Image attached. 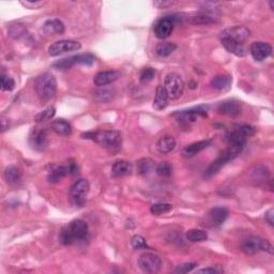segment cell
Returning a JSON list of instances; mask_svg holds the SVG:
<instances>
[{
  "instance_id": "cell-9",
  "label": "cell",
  "mask_w": 274,
  "mask_h": 274,
  "mask_svg": "<svg viewBox=\"0 0 274 274\" xmlns=\"http://www.w3.org/2000/svg\"><path fill=\"white\" fill-rule=\"evenodd\" d=\"M162 265L161 257L154 253H144L138 258V267L144 273H158L162 269Z\"/></svg>"
},
{
  "instance_id": "cell-10",
  "label": "cell",
  "mask_w": 274,
  "mask_h": 274,
  "mask_svg": "<svg viewBox=\"0 0 274 274\" xmlns=\"http://www.w3.org/2000/svg\"><path fill=\"white\" fill-rule=\"evenodd\" d=\"M82 48V45L74 40H61L53 43L48 47V54L51 57H57L62 54L68 53V51H75Z\"/></svg>"
},
{
  "instance_id": "cell-22",
  "label": "cell",
  "mask_w": 274,
  "mask_h": 274,
  "mask_svg": "<svg viewBox=\"0 0 274 274\" xmlns=\"http://www.w3.org/2000/svg\"><path fill=\"white\" fill-rule=\"evenodd\" d=\"M211 144H212V141L209 140V139L193 142V144L186 146L184 149L182 150V156H183L184 158L195 157L196 154H198L199 152H202L203 150L207 149L208 147L211 146Z\"/></svg>"
},
{
  "instance_id": "cell-40",
  "label": "cell",
  "mask_w": 274,
  "mask_h": 274,
  "mask_svg": "<svg viewBox=\"0 0 274 274\" xmlns=\"http://www.w3.org/2000/svg\"><path fill=\"white\" fill-rule=\"evenodd\" d=\"M196 267H197V264H195V262H185V264L177 267L175 269V273L185 274V273L191 272L194 268H196Z\"/></svg>"
},
{
  "instance_id": "cell-43",
  "label": "cell",
  "mask_w": 274,
  "mask_h": 274,
  "mask_svg": "<svg viewBox=\"0 0 274 274\" xmlns=\"http://www.w3.org/2000/svg\"><path fill=\"white\" fill-rule=\"evenodd\" d=\"M196 273H206V274H215V273H219V271L214 269V268H204V269L201 270H197Z\"/></svg>"
},
{
  "instance_id": "cell-7",
  "label": "cell",
  "mask_w": 274,
  "mask_h": 274,
  "mask_svg": "<svg viewBox=\"0 0 274 274\" xmlns=\"http://www.w3.org/2000/svg\"><path fill=\"white\" fill-rule=\"evenodd\" d=\"M164 88L166 90L169 99L177 100L183 94L184 82L178 73H169L165 77Z\"/></svg>"
},
{
  "instance_id": "cell-45",
  "label": "cell",
  "mask_w": 274,
  "mask_h": 274,
  "mask_svg": "<svg viewBox=\"0 0 274 274\" xmlns=\"http://www.w3.org/2000/svg\"><path fill=\"white\" fill-rule=\"evenodd\" d=\"M154 4H156V5L161 4V5H162V7H166V5H170V4H173V2H171V1H163V2H162V1H160V2H156V3H154Z\"/></svg>"
},
{
  "instance_id": "cell-5",
  "label": "cell",
  "mask_w": 274,
  "mask_h": 274,
  "mask_svg": "<svg viewBox=\"0 0 274 274\" xmlns=\"http://www.w3.org/2000/svg\"><path fill=\"white\" fill-rule=\"evenodd\" d=\"M242 252L247 255H255L259 252H267L269 254H273L272 244L266 239L260 237L252 236L243 240L241 245H240Z\"/></svg>"
},
{
  "instance_id": "cell-6",
  "label": "cell",
  "mask_w": 274,
  "mask_h": 274,
  "mask_svg": "<svg viewBox=\"0 0 274 274\" xmlns=\"http://www.w3.org/2000/svg\"><path fill=\"white\" fill-rule=\"evenodd\" d=\"M95 61V57L92 54H79L75 56L68 57V58H64L61 60L56 61L53 64V68H57V70H68L72 67L76 65H84V66H92Z\"/></svg>"
},
{
  "instance_id": "cell-15",
  "label": "cell",
  "mask_w": 274,
  "mask_h": 274,
  "mask_svg": "<svg viewBox=\"0 0 274 274\" xmlns=\"http://www.w3.org/2000/svg\"><path fill=\"white\" fill-rule=\"evenodd\" d=\"M66 31V26L64 22L59 19L47 20L41 27V32L44 36H59Z\"/></svg>"
},
{
  "instance_id": "cell-16",
  "label": "cell",
  "mask_w": 274,
  "mask_h": 274,
  "mask_svg": "<svg viewBox=\"0 0 274 274\" xmlns=\"http://www.w3.org/2000/svg\"><path fill=\"white\" fill-rule=\"evenodd\" d=\"M218 112L221 115L228 117H237L241 114V104L235 100H227L221 102L218 106Z\"/></svg>"
},
{
  "instance_id": "cell-20",
  "label": "cell",
  "mask_w": 274,
  "mask_h": 274,
  "mask_svg": "<svg viewBox=\"0 0 274 274\" xmlns=\"http://www.w3.org/2000/svg\"><path fill=\"white\" fill-rule=\"evenodd\" d=\"M120 77V72L112 70V71H102L99 72L93 77V84L96 87H104L106 85H110L116 82Z\"/></svg>"
},
{
  "instance_id": "cell-14",
  "label": "cell",
  "mask_w": 274,
  "mask_h": 274,
  "mask_svg": "<svg viewBox=\"0 0 274 274\" xmlns=\"http://www.w3.org/2000/svg\"><path fill=\"white\" fill-rule=\"evenodd\" d=\"M271 44L267 42H253L251 44L250 51L251 55L256 61H264L272 54Z\"/></svg>"
},
{
  "instance_id": "cell-12",
  "label": "cell",
  "mask_w": 274,
  "mask_h": 274,
  "mask_svg": "<svg viewBox=\"0 0 274 274\" xmlns=\"http://www.w3.org/2000/svg\"><path fill=\"white\" fill-rule=\"evenodd\" d=\"M28 141H29V146L31 147V149H33L34 151H38V152L44 151L46 149L48 144L46 131L38 128L32 129L29 134Z\"/></svg>"
},
{
  "instance_id": "cell-21",
  "label": "cell",
  "mask_w": 274,
  "mask_h": 274,
  "mask_svg": "<svg viewBox=\"0 0 274 274\" xmlns=\"http://www.w3.org/2000/svg\"><path fill=\"white\" fill-rule=\"evenodd\" d=\"M232 77L229 74H218L210 82V86L216 91H228L231 87Z\"/></svg>"
},
{
  "instance_id": "cell-46",
  "label": "cell",
  "mask_w": 274,
  "mask_h": 274,
  "mask_svg": "<svg viewBox=\"0 0 274 274\" xmlns=\"http://www.w3.org/2000/svg\"><path fill=\"white\" fill-rule=\"evenodd\" d=\"M270 7H271V9L273 10V1H270Z\"/></svg>"
},
{
  "instance_id": "cell-31",
  "label": "cell",
  "mask_w": 274,
  "mask_h": 274,
  "mask_svg": "<svg viewBox=\"0 0 274 274\" xmlns=\"http://www.w3.org/2000/svg\"><path fill=\"white\" fill-rule=\"evenodd\" d=\"M186 239L191 242H204L208 239V233L203 229H190L186 232Z\"/></svg>"
},
{
  "instance_id": "cell-24",
  "label": "cell",
  "mask_w": 274,
  "mask_h": 274,
  "mask_svg": "<svg viewBox=\"0 0 274 274\" xmlns=\"http://www.w3.org/2000/svg\"><path fill=\"white\" fill-rule=\"evenodd\" d=\"M168 94L165 90L164 86H158L156 90V95L153 100V108L157 111H162L166 108L168 104Z\"/></svg>"
},
{
  "instance_id": "cell-2",
  "label": "cell",
  "mask_w": 274,
  "mask_h": 274,
  "mask_svg": "<svg viewBox=\"0 0 274 274\" xmlns=\"http://www.w3.org/2000/svg\"><path fill=\"white\" fill-rule=\"evenodd\" d=\"M84 138L93 140L100 146L114 149L121 145V133L115 130L108 131H95V132H87L82 135Z\"/></svg>"
},
{
  "instance_id": "cell-35",
  "label": "cell",
  "mask_w": 274,
  "mask_h": 274,
  "mask_svg": "<svg viewBox=\"0 0 274 274\" xmlns=\"http://www.w3.org/2000/svg\"><path fill=\"white\" fill-rule=\"evenodd\" d=\"M156 76V70L153 68H144L139 74V81L142 84H147L151 82Z\"/></svg>"
},
{
  "instance_id": "cell-19",
  "label": "cell",
  "mask_w": 274,
  "mask_h": 274,
  "mask_svg": "<svg viewBox=\"0 0 274 274\" xmlns=\"http://www.w3.org/2000/svg\"><path fill=\"white\" fill-rule=\"evenodd\" d=\"M221 42L223 44V46L226 48L227 51H229L230 54L236 55L238 57H244L247 56L248 54V50L247 48L244 47V45L239 43L235 40H232L230 38H227V37H223L221 38Z\"/></svg>"
},
{
  "instance_id": "cell-39",
  "label": "cell",
  "mask_w": 274,
  "mask_h": 274,
  "mask_svg": "<svg viewBox=\"0 0 274 274\" xmlns=\"http://www.w3.org/2000/svg\"><path fill=\"white\" fill-rule=\"evenodd\" d=\"M131 244L134 250H144V249H149L148 244L146 242V239L139 235H136L131 240Z\"/></svg>"
},
{
  "instance_id": "cell-33",
  "label": "cell",
  "mask_w": 274,
  "mask_h": 274,
  "mask_svg": "<svg viewBox=\"0 0 274 274\" xmlns=\"http://www.w3.org/2000/svg\"><path fill=\"white\" fill-rule=\"evenodd\" d=\"M56 114V108L55 107H48L46 110H44L43 112L39 113L38 115L34 117V120H36L37 122H44V121H47V120H50L55 116Z\"/></svg>"
},
{
  "instance_id": "cell-42",
  "label": "cell",
  "mask_w": 274,
  "mask_h": 274,
  "mask_svg": "<svg viewBox=\"0 0 274 274\" xmlns=\"http://www.w3.org/2000/svg\"><path fill=\"white\" fill-rule=\"evenodd\" d=\"M265 218H266V221L269 223V225L273 226L274 225V210L273 209L268 210L265 214Z\"/></svg>"
},
{
  "instance_id": "cell-36",
  "label": "cell",
  "mask_w": 274,
  "mask_h": 274,
  "mask_svg": "<svg viewBox=\"0 0 274 274\" xmlns=\"http://www.w3.org/2000/svg\"><path fill=\"white\" fill-rule=\"evenodd\" d=\"M156 171L160 177H169L173 174V166L168 162H161L157 165Z\"/></svg>"
},
{
  "instance_id": "cell-23",
  "label": "cell",
  "mask_w": 274,
  "mask_h": 274,
  "mask_svg": "<svg viewBox=\"0 0 274 274\" xmlns=\"http://www.w3.org/2000/svg\"><path fill=\"white\" fill-rule=\"evenodd\" d=\"M227 218H228V210L224 207H215L213 209H211L209 212L210 222L212 223V226L214 227L222 226L224 224V222L226 221Z\"/></svg>"
},
{
  "instance_id": "cell-8",
  "label": "cell",
  "mask_w": 274,
  "mask_h": 274,
  "mask_svg": "<svg viewBox=\"0 0 274 274\" xmlns=\"http://www.w3.org/2000/svg\"><path fill=\"white\" fill-rule=\"evenodd\" d=\"M90 184L86 179H79L74 182L70 188V199L76 207H83L86 202V196L89 193Z\"/></svg>"
},
{
  "instance_id": "cell-44",
  "label": "cell",
  "mask_w": 274,
  "mask_h": 274,
  "mask_svg": "<svg viewBox=\"0 0 274 274\" xmlns=\"http://www.w3.org/2000/svg\"><path fill=\"white\" fill-rule=\"evenodd\" d=\"M9 120L7 121V119H4L3 117L1 118V132L3 133V132H5V131H7L8 129H9Z\"/></svg>"
},
{
  "instance_id": "cell-38",
  "label": "cell",
  "mask_w": 274,
  "mask_h": 274,
  "mask_svg": "<svg viewBox=\"0 0 274 274\" xmlns=\"http://www.w3.org/2000/svg\"><path fill=\"white\" fill-rule=\"evenodd\" d=\"M269 176H270L269 170L264 166H257L253 171L254 179L258 181H267V179L269 178Z\"/></svg>"
},
{
  "instance_id": "cell-37",
  "label": "cell",
  "mask_w": 274,
  "mask_h": 274,
  "mask_svg": "<svg viewBox=\"0 0 274 274\" xmlns=\"http://www.w3.org/2000/svg\"><path fill=\"white\" fill-rule=\"evenodd\" d=\"M0 79H1V90L2 91H12L15 87V82L14 79L7 75V74H1L0 76Z\"/></svg>"
},
{
  "instance_id": "cell-30",
  "label": "cell",
  "mask_w": 274,
  "mask_h": 274,
  "mask_svg": "<svg viewBox=\"0 0 274 274\" xmlns=\"http://www.w3.org/2000/svg\"><path fill=\"white\" fill-rule=\"evenodd\" d=\"M177 49V45L173 42H160L157 44L156 46V53L160 56V57H168L169 55H171L174 51Z\"/></svg>"
},
{
  "instance_id": "cell-34",
  "label": "cell",
  "mask_w": 274,
  "mask_h": 274,
  "mask_svg": "<svg viewBox=\"0 0 274 274\" xmlns=\"http://www.w3.org/2000/svg\"><path fill=\"white\" fill-rule=\"evenodd\" d=\"M233 130H236L237 132L242 134L243 136L247 137V138L250 136H253L256 133V129L249 124H236L233 125Z\"/></svg>"
},
{
  "instance_id": "cell-1",
  "label": "cell",
  "mask_w": 274,
  "mask_h": 274,
  "mask_svg": "<svg viewBox=\"0 0 274 274\" xmlns=\"http://www.w3.org/2000/svg\"><path fill=\"white\" fill-rule=\"evenodd\" d=\"M88 236L89 228L87 223L83 220H73L60 231L59 241L64 245H70L78 241H84Z\"/></svg>"
},
{
  "instance_id": "cell-13",
  "label": "cell",
  "mask_w": 274,
  "mask_h": 274,
  "mask_svg": "<svg viewBox=\"0 0 274 274\" xmlns=\"http://www.w3.org/2000/svg\"><path fill=\"white\" fill-rule=\"evenodd\" d=\"M176 17L175 16H165L161 20L157 22L154 25V34L159 39H166L168 38L171 32L174 30V26L176 24Z\"/></svg>"
},
{
  "instance_id": "cell-11",
  "label": "cell",
  "mask_w": 274,
  "mask_h": 274,
  "mask_svg": "<svg viewBox=\"0 0 274 274\" xmlns=\"http://www.w3.org/2000/svg\"><path fill=\"white\" fill-rule=\"evenodd\" d=\"M173 116L176 117L177 120L180 122L192 123V122H195L198 118L207 117V107L205 106L193 107L190 108V110L177 112Z\"/></svg>"
},
{
  "instance_id": "cell-32",
  "label": "cell",
  "mask_w": 274,
  "mask_h": 274,
  "mask_svg": "<svg viewBox=\"0 0 274 274\" xmlns=\"http://www.w3.org/2000/svg\"><path fill=\"white\" fill-rule=\"evenodd\" d=\"M171 210H173V205L167 204V203L153 204L150 207V212L154 215H161V214L168 213Z\"/></svg>"
},
{
  "instance_id": "cell-27",
  "label": "cell",
  "mask_w": 274,
  "mask_h": 274,
  "mask_svg": "<svg viewBox=\"0 0 274 274\" xmlns=\"http://www.w3.org/2000/svg\"><path fill=\"white\" fill-rule=\"evenodd\" d=\"M4 179L10 185H16L22 181V170L16 166H9L4 169Z\"/></svg>"
},
{
  "instance_id": "cell-28",
  "label": "cell",
  "mask_w": 274,
  "mask_h": 274,
  "mask_svg": "<svg viewBox=\"0 0 274 274\" xmlns=\"http://www.w3.org/2000/svg\"><path fill=\"white\" fill-rule=\"evenodd\" d=\"M175 148H176V139L170 135L163 136L158 141V150L163 154H167L171 152Z\"/></svg>"
},
{
  "instance_id": "cell-3",
  "label": "cell",
  "mask_w": 274,
  "mask_h": 274,
  "mask_svg": "<svg viewBox=\"0 0 274 274\" xmlns=\"http://www.w3.org/2000/svg\"><path fill=\"white\" fill-rule=\"evenodd\" d=\"M34 90L42 102L49 101L57 92L56 77L50 73L41 74L34 81Z\"/></svg>"
},
{
  "instance_id": "cell-25",
  "label": "cell",
  "mask_w": 274,
  "mask_h": 274,
  "mask_svg": "<svg viewBox=\"0 0 274 274\" xmlns=\"http://www.w3.org/2000/svg\"><path fill=\"white\" fill-rule=\"evenodd\" d=\"M51 130L60 136H70L72 134V125L65 119H56L50 124Z\"/></svg>"
},
{
  "instance_id": "cell-41",
  "label": "cell",
  "mask_w": 274,
  "mask_h": 274,
  "mask_svg": "<svg viewBox=\"0 0 274 274\" xmlns=\"http://www.w3.org/2000/svg\"><path fill=\"white\" fill-rule=\"evenodd\" d=\"M24 7L29 8V9H39L40 7H42L44 4L43 1H30V0H27V1H22L21 2Z\"/></svg>"
},
{
  "instance_id": "cell-18",
  "label": "cell",
  "mask_w": 274,
  "mask_h": 274,
  "mask_svg": "<svg viewBox=\"0 0 274 274\" xmlns=\"http://www.w3.org/2000/svg\"><path fill=\"white\" fill-rule=\"evenodd\" d=\"M133 164L127 160H118L112 166V176L114 178H121L132 174Z\"/></svg>"
},
{
  "instance_id": "cell-4",
  "label": "cell",
  "mask_w": 274,
  "mask_h": 274,
  "mask_svg": "<svg viewBox=\"0 0 274 274\" xmlns=\"http://www.w3.org/2000/svg\"><path fill=\"white\" fill-rule=\"evenodd\" d=\"M243 148L244 147H241V146L230 145L225 151H223L221 153V156L218 159H216L215 161H213L212 163L210 164V166L207 169H206L205 177L210 178V177H212L215 174H218L222 167H224L228 162L232 161L233 159H236L239 156V154L242 152Z\"/></svg>"
},
{
  "instance_id": "cell-26",
  "label": "cell",
  "mask_w": 274,
  "mask_h": 274,
  "mask_svg": "<svg viewBox=\"0 0 274 274\" xmlns=\"http://www.w3.org/2000/svg\"><path fill=\"white\" fill-rule=\"evenodd\" d=\"M70 175V169H68V165H60V166H53L48 171L47 179L50 183H57L61 180L64 177Z\"/></svg>"
},
{
  "instance_id": "cell-17",
  "label": "cell",
  "mask_w": 274,
  "mask_h": 274,
  "mask_svg": "<svg viewBox=\"0 0 274 274\" xmlns=\"http://www.w3.org/2000/svg\"><path fill=\"white\" fill-rule=\"evenodd\" d=\"M223 37L230 38L235 41L243 44V42L247 41L250 38V30L243 26H236L232 28H228V29L222 32Z\"/></svg>"
},
{
  "instance_id": "cell-29",
  "label": "cell",
  "mask_w": 274,
  "mask_h": 274,
  "mask_svg": "<svg viewBox=\"0 0 274 274\" xmlns=\"http://www.w3.org/2000/svg\"><path fill=\"white\" fill-rule=\"evenodd\" d=\"M156 162L153 160L149 159V158H145L139 160L137 162V173H138L140 176H148L150 175L154 167H156Z\"/></svg>"
}]
</instances>
